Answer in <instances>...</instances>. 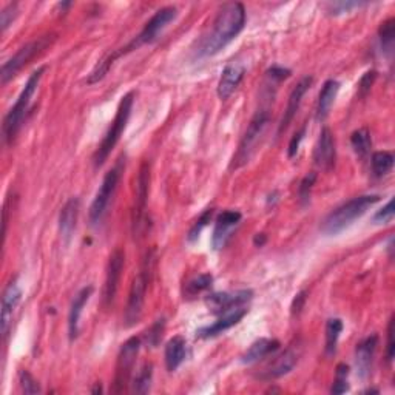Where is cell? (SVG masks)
<instances>
[{
    "label": "cell",
    "mask_w": 395,
    "mask_h": 395,
    "mask_svg": "<svg viewBox=\"0 0 395 395\" xmlns=\"http://www.w3.org/2000/svg\"><path fill=\"white\" fill-rule=\"evenodd\" d=\"M289 76H290V70L278 67V65H275L267 71V79H268V81L275 82V84H280L281 81L287 79Z\"/></svg>",
    "instance_id": "43"
},
{
    "label": "cell",
    "mask_w": 395,
    "mask_h": 395,
    "mask_svg": "<svg viewBox=\"0 0 395 395\" xmlns=\"http://www.w3.org/2000/svg\"><path fill=\"white\" fill-rule=\"evenodd\" d=\"M306 302V292H299V294L294 298V303H292V313H299V311L303 309V304Z\"/></svg>",
    "instance_id": "45"
},
{
    "label": "cell",
    "mask_w": 395,
    "mask_h": 395,
    "mask_svg": "<svg viewBox=\"0 0 395 395\" xmlns=\"http://www.w3.org/2000/svg\"><path fill=\"white\" fill-rule=\"evenodd\" d=\"M351 144L355 155L358 157H366L370 152V145H373V139H370V133L368 129H358L351 134Z\"/></svg>",
    "instance_id": "28"
},
{
    "label": "cell",
    "mask_w": 395,
    "mask_h": 395,
    "mask_svg": "<svg viewBox=\"0 0 395 395\" xmlns=\"http://www.w3.org/2000/svg\"><path fill=\"white\" fill-rule=\"evenodd\" d=\"M335 141L332 131L325 127L320 133V138L317 141V145L313 150V161L321 170H332L335 165Z\"/></svg>",
    "instance_id": "17"
},
{
    "label": "cell",
    "mask_w": 395,
    "mask_h": 395,
    "mask_svg": "<svg viewBox=\"0 0 395 395\" xmlns=\"http://www.w3.org/2000/svg\"><path fill=\"white\" fill-rule=\"evenodd\" d=\"M125 264V254L121 249H116L108 259L107 273H105V283H104V304L110 307L113 304L117 289H119L121 276Z\"/></svg>",
    "instance_id": "13"
},
{
    "label": "cell",
    "mask_w": 395,
    "mask_h": 395,
    "mask_svg": "<svg viewBox=\"0 0 395 395\" xmlns=\"http://www.w3.org/2000/svg\"><path fill=\"white\" fill-rule=\"evenodd\" d=\"M22 299V289L15 281L6 284L2 295V315H0V329H2V335L6 338L8 332H10L13 315L15 307L19 306Z\"/></svg>",
    "instance_id": "18"
},
{
    "label": "cell",
    "mask_w": 395,
    "mask_h": 395,
    "mask_svg": "<svg viewBox=\"0 0 395 395\" xmlns=\"http://www.w3.org/2000/svg\"><path fill=\"white\" fill-rule=\"evenodd\" d=\"M213 283V276L210 273H202V275H198L196 278L190 280L186 284V294L188 297H195L198 294H201V292L207 290Z\"/></svg>",
    "instance_id": "32"
},
{
    "label": "cell",
    "mask_w": 395,
    "mask_h": 395,
    "mask_svg": "<svg viewBox=\"0 0 395 395\" xmlns=\"http://www.w3.org/2000/svg\"><path fill=\"white\" fill-rule=\"evenodd\" d=\"M375 77H377L375 70H370V71H368V73L363 75V77L360 79V82H358V94H360V96H366V94L370 90V86L374 85Z\"/></svg>",
    "instance_id": "41"
},
{
    "label": "cell",
    "mask_w": 395,
    "mask_h": 395,
    "mask_svg": "<svg viewBox=\"0 0 395 395\" xmlns=\"http://www.w3.org/2000/svg\"><path fill=\"white\" fill-rule=\"evenodd\" d=\"M365 2H334L328 5V11L334 15L343 14V13H351L355 8L365 6Z\"/></svg>",
    "instance_id": "39"
},
{
    "label": "cell",
    "mask_w": 395,
    "mask_h": 395,
    "mask_svg": "<svg viewBox=\"0 0 395 395\" xmlns=\"http://www.w3.org/2000/svg\"><path fill=\"white\" fill-rule=\"evenodd\" d=\"M164 329H165V320L160 318V320H156L152 325V328L147 330L145 339L150 347H156L157 344H160L162 334H164Z\"/></svg>",
    "instance_id": "37"
},
{
    "label": "cell",
    "mask_w": 395,
    "mask_h": 395,
    "mask_svg": "<svg viewBox=\"0 0 395 395\" xmlns=\"http://www.w3.org/2000/svg\"><path fill=\"white\" fill-rule=\"evenodd\" d=\"M304 134H306V125H303L302 129H299L294 136H292L290 142H289V148H287V155L289 157H294L297 153H298V150H299V145H302V141L304 139Z\"/></svg>",
    "instance_id": "42"
},
{
    "label": "cell",
    "mask_w": 395,
    "mask_h": 395,
    "mask_svg": "<svg viewBox=\"0 0 395 395\" xmlns=\"http://www.w3.org/2000/svg\"><path fill=\"white\" fill-rule=\"evenodd\" d=\"M186 354H187L186 339L181 335L173 337L167 343V346H165V352H164L165 366H167L169 373H175V370L183 365V361L186 360Z\"/></svg>",
    "instance_id": "25"
},
{
    "label": "cell",
    "mask_w": 395,
    "mask_h": 395,
    "mask_svg": "<svg viewBox=\"0 0 395 395\" xmlns=\"http://www.w3.org/2000/svg\"><path fill=\"white\" fill-rule=\"evenodd\" d=\"M280 349L278 339L271 338H259L255 343H252L249 349L241 355V361L244 365H252V363L263 360L267 355H271Z\"/></svg>",
    "instance_id": "24"
},
{
    "label": "cell",
    "mask_w": 395,
    "mask_h": 395,
    "mask_svg": "<svg viewBox=\"0 0 395 395\" xmlns=\"http://www.w3.org/2000/svg\"><path fill=\"white\" fill-rule=\"evenodd\" d=\"M213 216V209H207L205 210L202 215L196 219V223L192 226L190 228V232H188L187 235V240L188 242H195L198 238H200V235L201 232L204 231L205 227H207V224L210 223V219Z\"/></svg>",
    "instance_id": "34"
},
{
    "label": "cell",
    "mask_w": 395,
    "mask_h": 395,
    "mask_svg": "<svg viewBox=\"0 0 395 395\" xmlns=\"http://www.w3.org/2000/svg\"><path fill=\"white\" fill-rule=\"evenodd\" d=\"M242 215L238 210H226L216 218L215 228L212 235V246L215 250L223 249L227 241L232 238V233L241 223Z\"/></svg>",
    "instance_id": "14"
},
{
    "label": "cell",
    "mask_w": 395,
    "mask_h": 395,
    "mask_svg": "<svg viewBox=\"0 0 395 395\" xmlns=\"http://www.w3.org/2000/svg\"><path fill=\"white\" fill-rule=\"evenodd\" d=\"M347 377H349V366L342 363V365L337 366L335 380H334V384H332L330 392L332 394H344L349 391V382H347Z\"/></svg>",
    "instance_id": "33"
},
{
    "label": "cell",
    "mask_w": 395,
    "mask_h": 395,
    "mask_svg": "<svg viewBox=\"0 0 395 395\" xmlns=\"http://www.w3.org/2000/svg\"><path fill=\"white\" fill-rule=\"evenodd\" d=\"M298 357H299V352L297 351V347L294 346L289 347V349L284 351L280 357H276L273 360L272 365L264 370L261 378L263 380H276V378L287 375L290 370L295 368Z\"/></svg>",
    "instance_id": "21"
},
{
    "label": "cell",
    "mask_w": 395,
    "mask_h": 395,
    "mask_svg": "<svg viewBox=\"0 0 395 395\" xmlns=\"http://www.w3.org/2000/svg\"><path fill=\"white\" fill-rule=\"evenodd\" d=\"M19 382H20L22 391L25 394H39V392H41V386H39L36 378L31 375L28 370H20Z\"/></svg>",
    "instance_id": "38"
},
{
    "label": "cell",
    "mask_w": 395,
    "mask_h": 395,
    "mask_svg": "<svg viewBox=\"0 0 395 395\" xmlns=\"http://www.w3.org/2000/svg\"><path fill=\"white\" fill-rule=\"evenodd\" d=\"M152 380H153V365L152 363H145L138 373L136 378H134L133 392L147 394L150 391V386H152Z\"/></svg>",
    "instance_id": "31"
},
{
    "label": "cell",
    "mask_w": 395,
    "mask_h": 395,
    "mask_svg": "<svg viewBox=\"0 0 395 395\" xmlns=\"http://www.w3.org/2000/svg\"><path fill=\"white\" fill-rule=\"evenodd\" d=\"M45 70H46L45 67H39L37 70L33 71V73H31L25 86H23L19 94L18 101H15V104L11 107L10 112L6 113L5 119H4V125H2V134H4V141L6 142V144H10V142H13L14 138L18 136V133L23 124V119H25L27 112L30 108L31 99H33L37 86L42 81Z\"/></svg>",
    "instance_id": "3"
},
{
    "label": "cell",
    "mask_w": 395,
    "mask_h": 395,
    "mask_svg": "<svg viewBox=\"0 0 395 395\" xmlns=\"http://www.w3.org/2000/svg\"><path fill=\"white\" fill-rule=\"evenodd\" d=\"M315 181H317V173H313V171L307 173V175L303 178L302 184H299V187H298V196L303 205L309 204V201H311V193H312Z\"/></svg>",
    "instance_id": "35"
},
{
    "label": "cell",
    "mask_w": 395,
    "mask_h": 395,
    "mask_svg": "<svg viewBox=\"0 0 395 395\" xmlns=\"http://www.w3.org/2000/svg\"><path fill=\"white\" fill-rule=\"evenodd\" d=\"M56 39H58L56 34H46L34 39V41L28 42L27 45H23L10 60H6L2 65V71H0L2 84L5 85L8 81H11V79L18 75L23 67H27L30 62L37 56V54L44 53L48 46L56 42Z\"/></svg>",
    "instance_id": "7"
},
{
    "label": "cell",
    "mask_w": 395,
    "mask_h": 395,
    "mask_svg": "<svg viewBox=\"0 0 395 395\" xmlns=\"http://www.w3.org/2000/svg\"><path fill=\"white\" fill-rule=\"evenodd\" d=\"M338 91H339V82L335 81V79H329V81L323 84V89L318 96V105H317V119L318 121L326 119L332 105H334Z\"/></svg>",
    "instance_id": "26"
},
{
    "label": "cell",
    "mask_w": 395,
    "mask_h": 395,
    "mask_svg": "<svg viewBox=\"0 0 395 395\" xmlns=\"http://www.w3.org/2000/svg\"><path fill=\"white\" fill-rule=\"evenodd\" d=\"M247 312H249V309H246V307L241 306V307H235V309H232V311H227L224 313H221L218 321L213 323L212 326H205V328L198 329L196 337L198 338H213V337H216L219 334H223V332H226L231 328L238 325V323L244 317H246Z\"/></svg>",
    "instance_id": "15"
},
{
    "label": "cell",
    "mask_w": 395,
    "mask_h": 395,
    "mask_svg": "<svg viewBox=\"0 0 395 395\" xmlns=\"http://www.w3.org/2000/svg\"><path fill=\"white\" fill-rule=\"evenodd\" d=\"M8 213H10V200H6L4 204V227H2V235H4V242L6 238V226H8Z\"/></svg>",
    "instance_id": "46"
},
{
    "label": "cell",
    "mask_w": 395,
    "mask_h": 395,
    "mask_svg": "<svg viewBox=\"0 0 395 395\" xmlns=\"http://www.w3.org/2000/svg\"><path fill=\"white\" fill-rule=\"evenodd\" d=\"M119 179H121V165L117 164L116 167H113L112 170H108L105 173L99 190L90 205L89 216H90L91 226H98V224H101V221L104 219L107 209H108V204H110V201H112L117 184H119Z\"/></svg>",
    "instance_id": "10"
},
{
    "label": "cell",
    "mask_w": 395,
    "mask_h": 395,
    "mask_svg": "<svg viewBox=\"0 0 395 395\" xmlns=\"http://www.w3.org/2000/svg\"><path fill=\"white\" fill-rule=\"evenodd\" d=\"M133 102H134V91L127 93L121 99L115 119H113L112 125H110V129L107 130L104 139H102V142L99 144L96 153H94L93 161H94V167L96 169H99L101 165L107 161V157L110 156V153L113 152V148L117 145V142H119L125 127H127L130 116H131Z\"/></svg>",
    "instance_id": "4"
},
{
    "label": "cell",
    "mask_w": 395,
    "mask_h": 395,
    "mask_svg": "<svg viewBox=\"0 0 395 395\" xmlns=\"http://www.w3.org/2000/svg\"><path fill=\"white\" fill-rule=\"evenodd\" d=\"M378 201H380V196L378 195H361L352 198V200L342 204L339 207L329 213L326 219L323 221L321 231L326 235H338L344 228L349 227L355 219L365 215Z\"/></svg>",
    "instance_id": "2"
},
{
    "label": "cell",
    "mask_w": 395,
    "mask_h": 395,
    "mask_svg": "<svg viewBox=\"0 0 395 395\" xmlns=\"http://www.w3.org/2000/svg\"><path fill=\"white\" fill-rule=\"evenodd\" d=\"M79 209H81V201H79V198H71V200H68L60 210L59 232L65 242H70L71 236H73V233L76 231Z\"/></svg>",
    "instance_id": "23"
},
{
    "label": "cell",
    "mask_w": 395,
    "mask_h": 395,
    "mask_svg": "<svg viewBox=\"0 0 395 395\" xmlns=\"http://www.w3.org/2000/svg\"><path fill=\"white\" fill-rule=\"evenodd\" d=\"M91 294H93V286L84 287L77 292L73 303H71L70 313H68V335L71 342H75L79 335V323H81L84 307L86 303H89Z\"/></svg>",
    "instance_id": "22"
},
{
    "label": "cell",
    "mask_w": 395,
    "mask_h": 395,
    "mask_svg": "<svg viewBox=\"0 0 395 395\" xmlns=\"http://www.w3.org/2000/svg\"><path fill=\"white\" fill-rule=\"evenodd\" d=\"M268 122H271V108L261 107L259 110H257L255 116L252 117L249 127L240 142L238 152H236V155L233 156L232 169L235 170L241 169L242 165H246L250 161V157L254 156L258 142L264 134V130Z\"/></svg>",
    "instance_id": "6"
},
{
    "label": "cell",
    "mask_w": 395,
    "mask_h": 395,
    "mask_svg": "<svg viewBox=\"0 0 395 395\" xmlns=\"http://www.w3.org/2000/svg\"><path fill=\"white\" fill-rule=\"evenodd\" d=\"M395 157L391 152H375L373 155V173L375 178H382L392 170Z\"/></svg>",
    "instance_id": "30"
},
{
    "label": "cell",
    "mask_w": 395,
    "mask_h": 395,
    "mask_svg": "<svg viewBox=\"0 0 395 395\" xmlns=\"http://www.w3.org/2000/svg\"><path fill=\"white\" fill-rule=\"evenodd\" d=\"M394 219V200H389V202L384 205L382 210H378L374 216L375 224H388Z\"/></svg>",
    "instance_id": "40"
},
{
    "label": "cell",
    "mask_w": 395,
    "mask_h": 395,
    "mask_svg": "<svg viewBox=\"0 0 395 395\" xmlns=\"http://www.w3.org/2000/svg\"><path fill=\"white\" fill-rule=\"evenodd\" d=\"M19 15V5L18 4H8L2 13H0V30L2 33L10 28L13 25V22L15 20V18Z\"/></svg>",
    "instance_id": "36"
},
{
    "label": "cell",
    "mask_w": 395,
    "mask_h": 395,
    "mask_svg": "<svg viewBox=\"0 0 395 395\" xmlns=\"http://www.w3.org/2000/svg\"><path fill=\"white\" fill-rule=\"evenodd\" d=\"M150 264H152V259L148 257L144 261L142 271L134 276V280L131 283L129 302H127V307H125V315H124L125 328L134 326L136 323H139L142 317V311H144V302H145V292L148 286Z\"/></svg>",
    "instance_id": "8"
},
{
    "label": "cell",
    "mask_w": 395,
    "mask_h": 395,
    "mask_svg": "<svg viewBox=\"0 0 395 395\" xmlns=\"http://www.w3.org/2000/svg\"><path fill=\"white\" fill-rule=\"evenodd\" d=\"M378 346V335L373 334L366 337L355 347V369L361 380H366L373 368V361Z\"/></svg>",
    "instance_id": "16"
},
{
    "label": "cell",
    "mask_w": 395,
    "mask_h": 395,
    "mask_svg": "<svg viewBox=\"0 0 395 395\" xmlns=\"http://www.w3.org/2000/svg\"><path fill=\"white\" fill-rule=\"evenodd\" d=\"M141 349V338L131 337L121 346L119 355H117L116 363V373H115V382L112 391L115 394H121L130 383V378L133 374V368L136 365V358Z\"/></svg>",
    "instance_id": "9"
},
{
    "label": "cell",
    "mask_w": 395,
    "mask_h": 395,
    "mask_svg": "<svg viewBox=\"0 0 395 395\" xmlns=\"http://www.w3.org/2000/svg\"><path fill=\"white\" fill-rule=\"evenodd\" d=\"M246 25V8L240 2L226 4L218 11L209 33H205L195 50L196 58H212L231 44Z\"/></svg>",
    "instance_id": "1"
},
{
    "label": "cell",
    "mask_w": 395,
    "mask_h": 395,
    "mask_svg": "<svg viewBox=\"0 0 395 395\" xmlns=\"http://www.w3.org/2000/svg\"><path fill=\"white\" fill-rule=\"evenodd\" d=\"M395 357V344H394V317L389 321L388 326V346H386V358L389 363L394 361Z\"/></svg>",
    "instance_id": "44"
},
{
    "label": "cell",
    "mask_w": 395,
    "mask_h": 395,
    "mask_svg": "<svg viewBox=\"0 0 395 395\" xmlns=\"http://www.w3.org/2000/svg\"><path fill=\"white\" fill-rule=\"evenodd\" d=\"M312 82H313V79L309 77V76H306L294 86V90L290 91L289 99H287V107H286V110H284L283 119H281L280 127H278V134H281L283 131H286L287 127L290 125V122L294 121V117L297 116V112L299 110V105H302V101L304 98V94L307 93V90L311 89Z\"/></svg>",
    "instance_id": "19"
},
{
    "label": "cell",
    "mask_w": 395,
    "mask_h": 395,
    "mask_svg": "<svg viewBox=\"0 0 395 395\" xmlns=\"http://www.w3.org/2000/svg\"><path fill=\"white\" fill-rule=\"evenodd\" d=\"M343 328L344 325L339 318H330L326 323V355H329V357H332L337 351V343Z\"/></svg>",
    "instance_id": "29"
},
{
    "label": "cell",
    "mask_w": 395,
    "mask_h": 395,
    "mask_svg": "<svg viewBox=\"0 0 395 395\" xmlns=\"http://www.w3.org/2000/svg\"><path fill=\"white\" fill-rule=\"evenodd\" d=\"M148 190H150V165L147 162H142L136 179V188H134V201L131 210V227L134 236H139L142 228H144Z\"/></svg>",
    "instance_id": "11"
},
{
    "label": "cell",
    "mask_w": 395,
    "mask_h": 395,
    "mask_svg": "<svg viewBox=\"0 0 395 395\" xmlns=\"http://www.w3.org/2000/svg\"><path fill=\"white\" fill-rule=\"evenodd\" d=\"M252 298H254V292L250 289L235 292H216V294H210L205 298V304L209 306V309L213 313L221 315L227 311L235 309V307L246 306Z\"/></svg>",
    "instance_id": "12"
},
{
    "label": "cell",
    "mask_w": 395,
    "mask_h": 395,
    "mask_svg": "<svg viewBox=\"0 0 395 395\" xmlns=\"http://www.w3.org/2000/svg\"><path fill=\"white\" fill-rule=\"evenodd\" d=\"M378 39H380V46L383 54H386L389 59L394 54V44H395V20L391 18L384 20L380 28H378Z\"/></svg>",
    "instance_id": "27"
},
{
    "label": "cell",
    "mask_w": 395,
    "mask_h": 395,
    "mask_svg": "<svg viewBox=\"0 0 395 395\" xmlns=\"http://www.w3.org/2000/svg\"><path fill=\"white\" fill-rule=\"evenodd\" d=\"M244 75H246V67L240 62H231V64L226 65V68L221 73L219 82H218V96L219 99H228L232 96V93L238 89L241 81L244 79Z\"/></svg>",
    "instance_id": "20"
},
{
    "label": "cell",
    "mask_w": 395,
    "mask_h": 395,
    "mask_svg": "<svg viewBox=\"0 0 395 395\" xmlns=\"http://www.w3.org/2000/svg\"><path fill=\"white\" fill-rule=\"evenodd\" d=\"M176 15H178V10H176L175 6H164V8H161V10H157L152 15V19H150L145 23V27L142 28L141 33L136 37H134L129 45H125L124 48L117 50V51H115L112 54H108L110 60H112L113 64H115V60L117 58L124 56V54H127V53H130L133 50L139 48L141 45L155 42L156 39L162 34V31L169 27V23L176 19Z\"/></svg>",
    "instance_id": "5"
},
{
    "label": "cell",
    "mask_w": 395,
    "mask_h": 395,
    "mask_svg": "<svg viewBox=\"0 0 395 395\" xmlns=\"http://www.w3.org/2000/svg\"><path fill=\"white\" fill-rule=\"evenodd\" d=\"M266 240H267V238H266V235H264V233H258V235L255 236V240H254L255 246H257V247H263Z\"/></svg>",
    "instance_id": "47"
}]
</instances>
